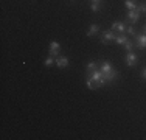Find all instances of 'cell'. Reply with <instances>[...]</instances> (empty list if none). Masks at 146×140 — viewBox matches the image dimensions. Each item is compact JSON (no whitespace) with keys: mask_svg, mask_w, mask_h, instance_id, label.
I'll use <instances>...</instances> for the list:
<instances>
[{"mask_svg":"<svg viewBox=\"0 0 146 140\" xmlns=\"http://www.w3.org/2000/svg\"><path fill=\"white\" fill-rule=\"evenodd\" d=\"M89 76L96 83V86H98V87H101V86H104V84H106V76H104V73H103L100 69H96L95 72H92Z\"/></svg>","mask_w":146,"mask_h":140,"instance_id":"6da1fadb","label":"cell"},{"mask_svg":"<svg viewBox=\"0 0 146 140\" xmlns=\"http://www.w3.org/2000/svg\"><path fill=\"white\" fill-rule=\"evenodd\" d=\"M126 16H127V22L132 23V25H134V23H137L138 19H140V13H138L137 9H129Z\"/></svg>","mask_w":146,"mask_h":140,"instance_id":"7a4b0ae2","label":"cell"},{"mask_svg":"<svg viewBox=\"0 0 146 140\" xmlns=\"http://www.w3.org/2000/svg\"><path fill=\"white\" fill-rule=\"evenodd\" d=\"M115 36H117V34L113 33V30H107V31H104V33H103L101 42H103V44H109V42L115 41Z\"/></svg>","mask_w":146,"mask_h":140,"instance_id":"3957f363","label":"cell"},{"mask_svg":"<svg viewBox=\"0 0 146 140\" xmlns=\"http://www.w3.org/2000/svg\"><path fill=\"white\" fill-rule=\"evenodd\" d=\"M138 62V56L135 53H132V51H127L126 55V65L127 67H134V65H137Z\"/></svg>","mask_w":146,"mask_h":140,"instance_id":"277c9868","label":"cell"},{"mask_svg":"<svg viewBox=\"0 0 146 140\" xmlns=\"http://www.w3.org/2000/svg\"><path fill=\"white\" fill-rule=\"evenodd\" d=\"M59 51H61V45H59V42H51L50 44V56L58 58Z\"/></svg>","mask_w":146,"mask_h":140,"instance_id":"5b68a950","label":"cell"},{"mask_svg":"<svg viewBox=\"0 0 146 140\" xmlns=\"http://www.w3.org/2000/svg\"><path fill=\"white\" fill-rule=\"evenodd\" d=\"M100 70H101L104 75H107V73H110V72L113 70V67H112V64H110V61H101Z\"/></svg>","mask_w":146,"mask_h":140,"instance_id":"8992f818","label":"cell"},{"mask_svg":"<svg viewBox=\"0 0 146 140\" xmlns=\"http://www.w3.org/2000/svg\"><path fill=\"white\" fill-rule=\"evenodd\" d=\"M112 30L118 31V33H124V31H126V23L120 22V20H115V22L112 23Z\"/></svg>","mask_w":146,"mask_h":140,"instance_id":"52a82bcc","label":"cell"},{"mask_svg":"<svg viewBox=\"0 0 146 140\" xmlns=\"http://www.w3.org/2000/svg\"><path fill=\"white\" fill-rule=\"evenodd\" d=\"M56 65L59 69H65L68 65V58L67 56H58L56 58Z\"/></svg>","mask_w":146,"mask_h":140,"instance_id":"ba28073f","label":"cell"},{"mask_svg":"<svg viewBox=\"0 0 146 140\" xmlns=\"http://www.w3.org/2000/svg\"><path fill=\"white\" fill-rule=\"evenodd\" d=\"M135 41H137V47H140V48L146 47V34H137Z\"/></svg>","mask_w":146,"mask_h":140,"instance_id":"9c48e42d","label":"cell"},{"mask_svg":"<svg viewBox=\"0 0 146 140\" xmlns=\"http://www.w3.org/2000/svg\"><path fill=\"white\" fill-rule=\"evenodd\" d=\"M127 41H129V37H127L126 34H123V33H120V34H117V36H115V42L118 45H124Z\"/></svg>","mask_w":146,"mask_h":140,"instance_id":"30bf717a","label":"cell"},{"mask_svg":"<svg viewBox=\"0 0 146 140\" xmlns=\"http://www.w3.org/2000/svg\"><path fill=\"white\" fill-rule=\"evenodd\" d=\"M104 76H106V83H109V84H110V83H113V81L117 79V76H118V72H117L115 69H113L110 73H107V75H104Z\"/></svg>","mask_w":146,"mask_h":140,"instance_id":"8fae6325","label":"cell"},{"mask_svg":"<svg viewBox=\"0 0 146 140\" xmlns=\"http://www.w3.org/2000/svg\"><path fill=\"white\" fill-rule=\"evenodd\" d=\"M98 31H100V25L98 23H92L90 28H89V31H87V36L90 37V36H93V34H96Z\"/></svg>","mask_w":146,"mask_h":140,"instance_id":"7c38bea8","label":"cell"},{"mask_svg":"<svg viewBox=\"0 0 146 140\" xmlns=\"http://www.w3.org/2000/svg\"><path fill=\"white\" fill-rule=\"evenodd\" d=\"M98 69L96 67V62L95 61H90V62H87V67H86V72H87V75H90L92 72H95V70Z\"/></svg>","mask_w":146,"mask_h":140,"instance_id":"4fadbf2b","label":"cell"},{"mask_svg":"<svg viewBox=\"0 0 146 140\" xmlns=\"http://www.w3.org/2000/svg\"><path fill=\"white\" fill-rule=\"evenodd\" d=\"M137 0H124V6H126L127 9H135L137 8Z\"/></svg>","mask_w":146,"mask_h":140,"instance_id":"5bb4252c","label":"cell"},{"mask_svg":"<svg viewBox=\"0 0 146 140\" xmlns=\"http://www.w3.org/2000/svg\"><path fill=\"white\" fill-rule=\"evenodd\" d=\"M44 64H45V67H51L53 64H56V58H53V56H48V58L44 61Z\"/></svg>","mask_w":146,"mask_h":140,"instance_id":"9a60e30c","label":"cell"},{"mask_svg":"<svg viewBox=\"0 0 146 140\" xmlns=\"http://www.w3.org/2000/svg\"><path fill=\"white\" fill-rule=\"evenodd\" d=\"M86 86L89 87V89H98V86H96V83L93 81L90 76H87V81H86Z\"/></svg>","mask_w":146,"mask_h":140,"instance_id":"2e32d148","label":"cell"},{"mask_svg":"<svg viewBox=\"0 0 146 140\" xmlns=\"http://www.w3.org/2000/svg\"><path fill=\"white\" fill-rule=\"evenodd\" d=\"M90 8H92L93 13H100V9H101V3L100 2H92V6H90Z\"/></svg>","mask_w":146,"mask_h":140,"instance_id":"e0dca14e","label":"cell"},{"mask_svg":"<svg viewBox=\"0 0 146 140\" xmlns=\"http://www.w3.org/2000/svg\"><path fill=\"white\" fill-rule=\"evenodd\" d=\"M126 33H127V36H137L135 27H126Z\"/></svg>","mask_w":146,"mask_h":140,"instance_id":"ac0fdd59","label":"cell"},{"mask_svg":"<svg viewBox=\"0 0 146 140\" xmlns=\"http://www.w3.org/2000/svg\"><path fill=\"white\" fill-rule=\"evenodd\" d=\"M135 9H137V11L140 13V14H141V13H146V3H138Z\"/></svg>","mask_w":146,"mask_h":140,"instance_id":"d6986e66","label":"cell"},{"mask_svg":"<svg viewBox=\"0 0 146 140\" xmlns=\"http://www.w3.org/2000/svg\"><path fill=\"white\" fill-rule=\"evenodd\" d=\"M124 47H126L127 51H132V48H134V44H132V41H127L126 44H124Z\"/></svg>","mask_w":146,"mask_h":140,"instance_id":"ffe728a7","label":"cell"},{"mask_svg":"<svg viewBox=\"0 0 146 140\" xmlns=\"http://www.w3.org/2000/svg\"><path fill=\"white\" fill-rule=\"evenodd\" d=\"M141 76H143V79H146V69H143V72H141Z\"/></svg>","mask_w":146,"mask_h":140,"instance_id":"44dd1931","label":"cell"},{"mask_svg":"<svg viewBox=\"0 0 146 140\" xmlns=\"http://www.w3.org/2000/svg\"><path fill=\"white\" fill-rule=\"evenodd\" d=\"M92 2H101V0H92Z\"/></svg>","mask_w":146,"mask_h":140,"instance_id":"7402d4cb","label":"cell"},{"mask_svg":"<svg viewBox=\"0 0 146 140\" xmlns=\"http://www.w3.org/2000/svg\"><path fill=\"white\" fill-rule=\"evenodd\" d=\"M145 33H146V25H145Z\"/></svg>","mask_w":146,"mask_h":140,"instance_id":"603a6c76","label":"cell"}]
</instances>
